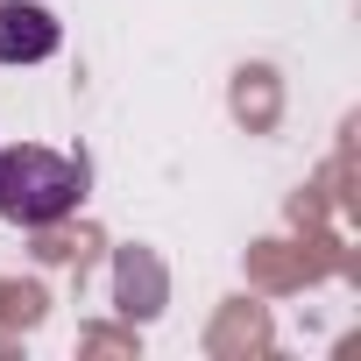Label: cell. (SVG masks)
Masks as SVG:
<instances>
[{"mask_svg": "<svg viewBox=\"0 0 361 361\" xmlns=\"http://www.w3.org/2000/svg\"><path fill=\"white\" fill-rule=\"evenodd\" d=\"M78 199H85V163H78V156H57V149H43V142L0 149V220L50 227V220L78 213Z\"/></svg>", "mask_w": 361, "mask_h": 361, "instance_id": "6da1fadb", "label": "cell"}, {"mask_svg": "<svg viewBox=\"0 0 361 361\" xmlns=\"http://www.w3.org/2000/svg\"><path fill=\"white\" fill-rule=\"evenodd\" d=\"M64 29L50 8H36V0H0V64H43L57 57Z\"/></svg>", "mask_w": 361, "mask_h": 361, "instance_id": "7a4b0ae2", "label": "cell"}]
</instances>
